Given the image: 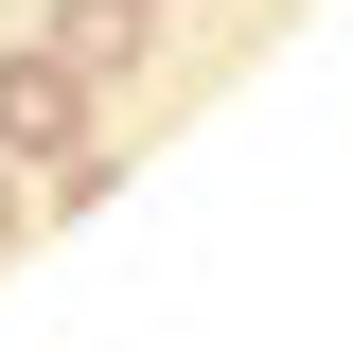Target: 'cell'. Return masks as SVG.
Here are the masks:
<instances>
[{
	"label": "cell",
	"mask_w": 353,
	"mask_h": 353,
	"mask_svg": "<svg viewBox=\"0 0 353 353\" xmlns=\"http://www.w3.org/2000/svg\"><path fill=\"white\" fill-rule=\"evenodd\" d=\"M141 18H159V0H141Z\"/></svg>",
	"instance_id": "obj_4"
},
{
	"label": "cell",
	"mask_w": 353,
	"mask_h": 353,
	"mask_svg": "<svg viewBox=\"0 0 353 353\" xmlns=\"http://www.w3.org/2000/svg\"><path fill=\"white\" fill-rule=\"evenodd\" d=\"M0 248H18V159H0Z\"/></svg>",
	"instance_id": "obj_3"
},
{
	"label": "cell",
	"mask_w": 353,
	"mask_h": 353,
	"mask_svg": "<svg viewBox=\"0 0 353 353\" xmlns=\"http://www.w3.org/2000/svg\"><path fill=\"white\" fill-rule=\"evenodd\" d=\"M141 36H159L141 0H71V18H53V53H71V71H141Z\"/></svg>",
	"instance_id": "obj_2"
},
{
	"label": "cell",
	"mask_w": 353,
	"mask_h": 353,
	"mask_svg": "<svg viewBox=\"0 0 353 353\" xmlns=\"http://www.w3.org/2000/svg\"><path fill=\"white\" fill-rule=\"evenodd\" d=\"M71 141H88V71H71V53H0V159L53 176Z\"/></svg>",
	"instance_id": "obj_1"
}]
</instances>
